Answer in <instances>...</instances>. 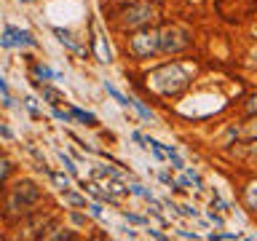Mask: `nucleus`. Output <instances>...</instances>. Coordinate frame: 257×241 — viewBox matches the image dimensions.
Listing matches in <instances>:
<instances>
[{
	"label": "nucleus",
	"instance_id": "1",
	"mask_svg": "<svg viewBox=\"0 0 257 241\" xmlns=\"http://www.w3.org/2000/svg\"><path fill=\"white\" fill-rule=\"evenodd\" d=\"M188 81H190L188 70L174 62V65H163L158 70H153V73L147 75V89L171 97V94H180V91L188 86Z\"/></svg>",
	"mask_w": 257,
	"mask_h": 241
},
{
	"label": "nucleus",
	"instance_id": "2",
	"mask_svg": "<svg viewBox=\"0 0 257 241\" xmlns=\"http://www.w3.org/2000/svg\"><path fill=\"white\" fill-rule=\"evenodd\" d=\"M158 49H161V35L158 33H147V30L137 33L134 38H131V43H129V51L134 54L137 59H150Z\"/></svg>",
	"mask_w": 257,
	"mask_h": 241
},
{
	"label": "nucleus",
	"instance_id": "3",
	"mask_svg": "<svg viewBox=\"0 0 257 241\" xmlns=\"http://www.w3.org/2000/svg\"><path fill=\"white\" fill-rule=\"evenodd\" d=\"M155 14H158V9L150 3H131L129 9L123 11V25L126 27H145L155 19Z\"/></svg>",
	"mask_w": 257,
	"mask_h": 241
},
{
	"label": "nucleus",
	"instance_id": "4",
	"mask_svg": "<svg viewBox=\"0 0 257 241\" xmlns=\"http://www.w3.org/2000/svg\"><path fill=\"white\" fill-rule=\"evenodd\" d=\"M0 46L3 49H25V46H38V41L33 38V33H27V30H19L14 25H6L3 30V38H0Z\"/></svg>",
	"mask_w": 257,
	"mask_h": 241
},
{
	"label": "nucleus",
	"instance_id": "5",
	"mask_svg": "<svg viewBox=\"0 0 257 241\" xmlns=\"http://www.w3.org/2000/svg\"><path fill=\"white\" fill-rule=\"evenodd\" d=\"M188 43H190V38H188V33H185V30H180V27H169V30H163V33H161V49L166 51V54L182 51Z\"/></svg>",
	"mask_w": 257,
	"mask_h": 241
},
{
	"label": "nucleus",
	"instance_id": "6",
	"mask_svg": "<svg viewBox=\"0 0 257 241\" xmlns=\"http://www.w3.org/2000/svg\"><path fill=\"white\" fill-rule=\"evenodd\" d=\"M41 198V190L35 188L33 182H19L17 188H14V198L11 201H22V206H27V204H33V201Z\"/></svg>",
	"mask_w": 257,
	"mask_h": 241
},
{
	"label": "nucleus",
	"instance_id": "7",
	"mask_svg": "<svg viewBox=\"0 0 257 241\" xmlns=\"http://www.w3.org/2000/svg\"><path fill=\"white\" fill-rule=\"evenodd\" d=\"M244 206L249 209V212L257 214V180H252L244 188Z\"/></svg>",
	"mask_w": 257,
	"mask_h": 241
},
{
	"label": "nucleus",
	"instance_id": "8",
	"mask_svg": "<svg viewBox=\"0 0 257 241\" xmlns=\"http://www.w3.org/2000/svg\"><path fill=\"white\" fill-rule=\"evenodd\" d=\"M54 35H57L59 41L67 46V49H73V51H81V46H78V43L73 41V35H70L67 30H62V27H54Z\"/></svg>",
	"mask_w": 257,
	"mask_h": 241
},
{
	"label": "nucleus",
	"instance_id": "9",
	"mask_svg": "<svg viewBox=\"0 0 257 241\" xmlns=\"http://www.w3.org/2000/svg\"><path fill=\"white\" fill-rule=\"evenodd\" d=\"M73 118H78L81 123H86V126H97V115H91V113H86V110H81V107H73Z\"/></svg>",
	"mask_w": 257,
	"mask_h": 241
},
{
	"label": "nucleus",
	"instance_id": "10",
	"mask_svg": "<svg viewBox=\"0 0 257 241\" xmlns=\"http://www.w3.org/2000/svg\"><path fill=\"white\" fill-rule=\"evenodd\" d=\"M105 89H107V94H110V97H113L118 105H123V107H129V105H131V97H123L121 91L113 86V83H105Z\"/></svg>",
	"mask_w": 257,
	"mask_h": 241
},
{
	"label": "nucleus",
	"instance_id": "11",
	"mask_svg": "<svg viewBox=\"0 0 257 241\" xmlns=\"http://www.w3.org/2000/svg\"><path fill=\"white\" fill-rule=\"evenodd\" d=\"M131 107H137V113H139V115H142V118H145V121H153V113H150V110H147V107H145L142 102H139V99H134V97H131Z\"/></svg>",
	"mask_w": 257,
	"mask_h": 241
},
{
	"label": "nucleus",
	"instance_id": "12",
	"mask_svg": "<svg viewBox=\"0 0 257 241\" xmlns=\"http://www.w3.org/2000/svg\"><path fill=\"white\" fill-rule=\"evenodd\" d=\"M43 97H46V99H51V105H54V107H57L59 102H65V97H62L59 91H54V89H43Z\"/></svg>",
	"mask_w": 257,
	"mask_h": 241
},
{
	"label": "nucleus",
	"instance_id": "13",
	"mask_svg": "<svg viewBox=\"0 0 257 241\" xmlns=\"http://www.w3.org/2000/svg\"><path fill=\"white\" fill-rule=\"evenodd\" d=\"M0 91H3V105L11 107V105H14V102H11V91H9V83H6L3 78H0Z\"/></svg>",
	"mask_w": 257,
	"mask_h": 241
},
{
	"label": "nucleus",
	"instance_id": "14",
	"mask_svg": "<svg viewBox=\"0 0 257 241\" xmlns=\"http://www.w3.org/2000/svg\"><path fill=\"white\" fill-rule=\"evenodd\" d=\"M35 75H41V78H57V73L49 70L46 65H35Z\"/></svg>",
	"mask_w": 257,
	"mask_h": 241
},
{
	"label": "nucleus",
	"instance_id": "15",
	"mask_svg": "<svg viewBox=\"0 0 257 241\" xmlns=\"http://www.w3.org/2000/svg\"><path fill=\"white\" fill-rule=\"evenodd\" d=\"M51 180H54V182H57V185H59V188H62V190H67V188H70V180H67V177H65V174H57V172H54V174H51Z\"/></svg>",
	"mask_w": 257,
	"mask_h": 241
},
{
	"label": "nucleus",
	"instance_id": "16",
	"mask_svg": "<svg viewBox=\"0 0 257 241\" xmlns=\"http://www.w3.org/2000/svg\"><path fill=\"white\" fill-rule=\"evenodd\" d=\"M65 198L70 201V204H78V206H83V204H86V198H81V196H73V193H65Z\"/></svg>",
	"mask_w": 257,
	"mask_h": 241
},
{
	"label": "nucleus",
	"instance_id": "17",
	"mask_svg": "<svg viewBox=\"0 0 257 241\" xmlns=\"http://www.w3.org/2000/svg\"><path fill=\"white\" fill-rule=\"evenodd\" d=\"M25 102H27V110L33 113V115H38V105H35V99H33V97H27Z\"/></svg>",
	"mask_w": 257,
	"mask_h": 241
},
{
	"label": "nucleus",
	"instance_id": "18",
	"mask_svg": "<svg viewBox=\"0 0 257 241\" xmlns=\"http://www.w3.org/2000/svg\"><path fill=\"white\" fill-rule=\"evenodd\" d=\"M126 220L137 222V225H145V217H139V214H129V212H126Z\"/></svg>",
	"mask_w": 257,
	"mask_h": 241
},
{
	"label": "nucleus",
	"instance_id": "19",
	"mask_svg": "<svg viewBox=\"0 0 257 241\" xmlns=\"http://www.w3.org/2000/svg\"><path fill=\"white\" fill-rule=\"evenodd\" d=\"M246 110H249V113H257V94L246 102Z\"/></svg>",
	"mask_w": 257,
	"mask_h": 241
},
{
	"label": "nucleus",
	"instance_id": "20",
	"mask_svg": "<svg viewBox=\"0 0 257 241\" xmlns=\"http://www.w3.org/2000/svg\"><path fill=\"white\" fill-rule=\"evenodd\" d=\"M62 164H65V166L70 169V172H73V174H75V166H73V161H70V158H67V155H65V153H62Z\"/></svg>",
	"mask_w": 257,
	"mask_h": 241
},
{
	"label": "nucleus",
	"instance_id": "21",
	"mask_svg": "<svg viewBox=\"0 0 257 241\" xmlns=\"http://www.w3.org/2000/svg\"><path fill=\"white\" fill-rule=\"evenodd\" d=\"M89 209H91V214H94V217H102V206H99V204H91Z\"/></svg>",
	"mask_w": 257,
	"mask_h": 241
},
{
	"label": "nucleus",
	"instance_id": "22",
	"mask_svg": "<svg viewBox=\"0 0 257 241\" xmlns=\"http://www.w3.org/2000/svg\"><path fill=\"white\" fill-rule=\"evenodd\" d=\"M252 153H254V155H257V142H254V145H252Z\"/></svg>",
	"mask_w": 257,
	"mask_h": 241
},
{
	"label": "nucleus",
	"instance_id": "23",
	"mask_svg": "<svg viewBox=\"0 0 257 241\" xmlns=\"http://www.w3.org/2000/svg\"><path fill=\"white\" fill-rule=\"evenodd\" d=\"M25 3H30V0H25Z\"/></svg>",
	"mask_w": 257,
	"mask_h": 241
}]
</instances>
